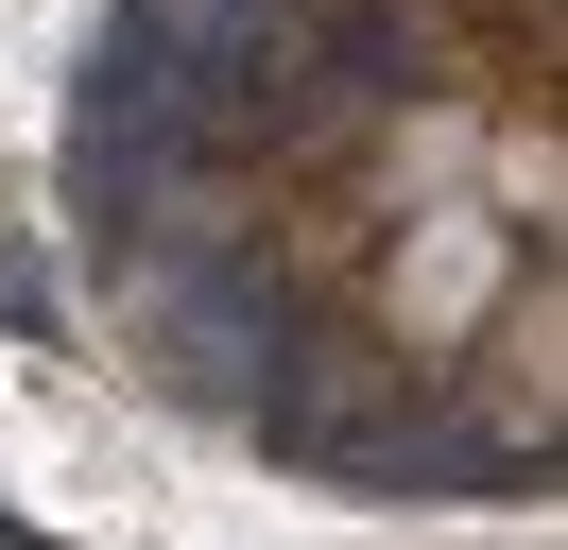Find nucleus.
I'll use <instances>...</instances> for the list:
<instances>
[{
	"label": "nucleus",
	"instance_id": "1",
	"mask_svg": "<svg viewBox=\"0 0 568 550\" xmlns=\"http://www.w3.org/2000/svg\"><path fill=\"white\" fill-rule=\"evenodd\" d=\"M139 309H155V361H173L190 396H242V378L276 361V309H258L224 258H155V275H139Z\"/></svg>",
	"mask_w": 568,
	"mask_h": 550
},
{
	"label": "nucleus",
	"instance_id": "2",
	"mask_svg": "<svg viewBox=\"0 0 568 550\" xmlns=\"http://www.w3.org/2000/svg\"><path fill=\"white\" fill-rule=\"evenodd\" d=\"M327 69H345V86L379 103V86H396V69H414V52H396V18H327Z\"/></svg>",
	"mask_w": 568,
	"mask_h": 550
},
{
	"label": "nucleus",
	"instance_id": "3",
	"mask_svg": "<svg viewBox=\"0 0 568 550\" xmlns=\"http://www.w3.org/2000/svg\"><path fill=\"white\" fill-rule=\"evenodd\" d=\"M0 327L52 344V258H36V241H0Z\"/></svg>",
	"mask_w": 568,
	"mask_h": 550
},
{
	"label": "nucleus",
	"instance_id": "4",
	"mask_svg": "<svg viewBox=\"0 0 568 550\" xmlns=\"http://www.w3.org/2000/svg\"><path fill=\"white\" fill-rule=\"evenodd\" d=\"M0 550H36V516H18V499H0Z\"/></svg>",
	"mask_w": 568,
	"mask_h": 550
}]
</instances>
